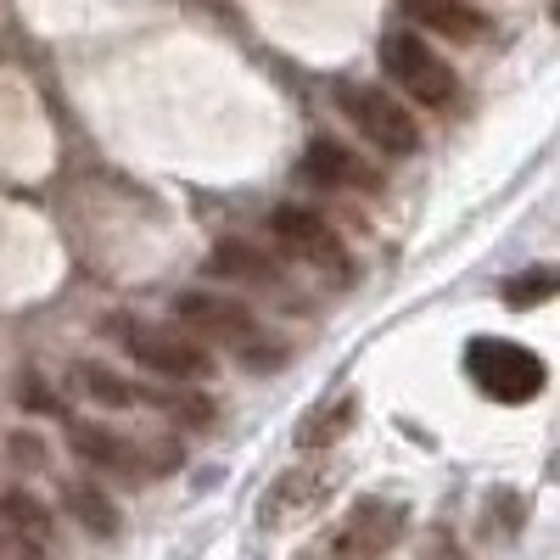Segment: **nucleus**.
Instances as JSON below:
<instances>
[{"mask_svg": "<svg viewBox=\"0 0 560 560\" xmlns=\"http://www.w3.org/2000/svg\"><path fill=\"white\" fill-rule=\"evenodd\" d=\"M68 443H73L84 459L107 465V471H113V465H118V471H135V465H140V454H135L124 438H113L107 427H90V420H73V427H68Z\"/></svg>", "mask_w": 560, "mask_h": 560, "instance_id": "obj_8", "label": "nucleus"}, {"mask_svg": "<svg viewBox=\"0 0 560 560\" xmlns=\"http://www.w3.org/2000/svg\"><path fill=\"white\" fill-rule=\"evenodd\" d=\"M73 376H79V387H84L90 398H96V404H118V409H124V404H135V387H129L124 376H113L107 364H79Z\"/></svg>", "mask_w": 560, "mask_h": 560, "instance_id": "obj_11", "label": "nucleus"}, {"mask_svg": "<svg viewBox=\"0 0 560 560\" xmlns=\"http://www.w3.org/2000/svg\"><path fill=\"white\" fill-rule=\"evenodd\" d=\"M129 353L158 370V376H174V382H191V376H208V348L191 342L185 331H163V325H135L129 331Z\"/></svg>", "mask_w": 560, "mask_h": 560, "instance_id": "obj_4", "label": "nucleus"}, {"mask_svg": "<svg viewBox=\"0 0 560 560\" xmlns=\"http://www.w3.org/2000/svg\"><path fill=\"white\" fill-rule=\"evenodd\" d=\"M555 287H560L555 269H527V275H516V280L504 287V303H510V308H538V303H549Z\"/></svg>", "mask_w": 560, "mask_h": 560, "instance_id": "obj_12", "label": "nucleus"}, {"mask_svg": "<svg viewBox=\"0 0 560 560\" xmlns=\"http://www.w3.org/2000/svg\"><path fill=\"white\" fill-rule=\"evenodd\" d=\"M337 102L348 107V118L359 124V135L370 140V147H382L387 158H409L415 152V118L393 102V96H382L376 84H342L337 90Z\"/></svg>", "mask_w": 560, "mask_h": 560, "instance_id": "obj_3", "label": "nucleus"}, {"mask_svg": "<svg viewBox=\"0 0 560 560\" xmlns=\"http://www.w3.org/2000/svg\"><path fill=\"white\" fill-rule=\"evenodd\" d=\"M303 174H308V179H319V185H348V179H359L353 158H348V152L337 147V140H308Z\"/></svg>", "mask_w": 560, "mask_h": 560, "instance_id": "obj_10", "label": "nucleus"}, {"mask_svg": "<svg viewBox=\"0 0 560 560\" xmlns=\"http://www.w3.org/2000/svg\"><path fill=\"white\" fill-rule=\"evenodd\" d=\"M68 504H73L79 516H84V527H90V533H113V504H107L102 493H90V488H73V493H68Z\"/></svg>", "mask_w": 560, "mask_h": 560, "instance_id": "obj_13", "label": "nucleus"}, {"mask_svg": "<svg viewBox=\"0 0 560 560\" xmlns=\"http://www.w3.org/2000/svg\"><path fill=\"white\" fill-rule=\"evenodd\" d=\"M0 516L18 522V527H45L39 504H34V499H23V493H7V499H0Z\"/></svg>", "mask_w": 560, "mask_h": 560, "instance_id": "obj_14", "label": "nucleus"}, {"mask_svg": "<svg viewBox=\"0 0 560 560\" xmlns=\"http://www.w3.org/2000/svg\"><path fill=\"white\" fill-rule=\"evenodd\" d=\"M269 224H275V236L287 242L292 253H303V258H314V264H337V247H342V242H337V230L325 224L319 213H308V208H280Z\"/></svg>", "mask_w": 560, "mask_h": 560, "instance_id": "obj_6", "label": "nucleus"}, {"mask_svg": "<svg viewBox=\"0 0 560 560\" xmlns=\"http://www.w3.org/2000/svg\"><path fill=\"white\" fill-rule=\"evenodd\" d=\"M174 308H179V319L191 325V331L219 337V342H236L242 353H247V348H253V337H258V319H253L242 303H230V298H213V292H185Z\"/></svg>", "mask_w": 560, "mask_h": 560, "instance_id": "obj_5", "label": "nucleus"}, {"mask_svg": "<svg viewBox=\"0 0 560 560\" xmlns=\"http://www.w3.org/2000/svg\"><path fill=\"white\" fill-rule=\"evenodd\" d=\"M398 7H404V18L427 23V28L448 34V39H477L482 34V12L459 7V0H398Z\"/></svg>", "mask_w": 560, "mask_h": 560, "instance_id": "obj_7", "label": "nucleus"}, {"mask_svg": "<svg viewBox=\"0 0 560 560\" xmlns=\"http://www.w3.org/2000/svg\"><path fill=\"white\" fill-rule=\"evenodd\" d=\"M213 275H230V280H258V287H269V280L280 275L264 253H253V247H242V242H219V253H213Z\"/></svg>", "mask_w": 560, "mask_h": 560, "instance_id": "obj_9", "label": "nucleus"}, {"mask_svg": "<svg viewBox=\"0 0 560 560\" xmlns=\"http://www.w3.org/2000/svg\"><path fill=\"white\" fill-rule=\"evenodd\" d=\"M382 68L409 90L415 102H427V107H438V102H448L454 96V68L438 57V51H427V39H415V34H382Z\"/></svg>", "mask_w": 560, "mask_h": 560, "instance_id": "obj_2", "label": "nucleus"}, {"mask_svg": "<svg viewBox=\"0 0 560 560\" xmlns=\"http://www.w3.org/2000/svg\"><path fill=\"white\" fill-rule=\"evenodd\" d=\"M465 370H471V382L493 398V404H533L549 382V370L533 348L522 342H504V337H471L465 348Z\"/></svg>", "mask_w": 560, "mask_h": 560, "instance_id": "obj_1", "label": "nucleus"}]
</instances>
